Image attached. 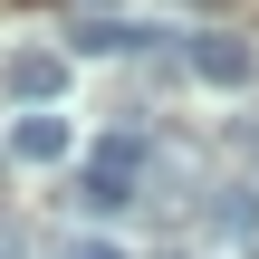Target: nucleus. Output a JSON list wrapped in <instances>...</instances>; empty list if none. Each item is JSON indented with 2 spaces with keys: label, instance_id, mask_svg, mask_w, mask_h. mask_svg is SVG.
<instances>
[{
  "label": "nucleus",
  "instance_id": "1",
  "mask_svg": "<svg viewBox=\"0 0 259 259\" xmlns=\"http://www.w3.org/2000/svg\"><path fill=\"white\" fill-rule=\"evenodd\" d=\"M144 192V135H106L96 154H87V183H77V202L87 211H125Z\"/></svg>",
  "mask_w": 259,
  "mask_h": 259
},
{
  "label": "nucleus",
  "instance_id": "2",
  "mask_svg": "<svg viewBox=\"0 0 259 259\" xmlns=\"http://www.w3.org/2000/svg\"><path fill=\"white\" fill-rule=\"evenodd\" d=\"M183 67H192L202 87H250L259 77V48L240 38V29H192V38H183Z\"/></svg>",
  "mask_w": 259,
  "mask_h": 259
},
{
  "label": "nucleus",
  "instance_id": "3",
  "mask_svg": "<svg viewBox=\"0 0 259 259\" xmlns=\"http://www.w3.org/2000/svg\"><path fill=\"white\" fill-rule=\"evenodd\" d=\"M0 87L19 96V115H29V106H58V87H67V58H58V48H19V58L0 67Z\"/></svg>",
  "mask_w": 259,
  "mask_h": 259
},
{
  "label": "nucleus",
  "instance_id": "4",
  "mask_svg": "<svg viewBox=\"0 0 259 259\" xmlns=\"http://www.w3.org/2000/svg\"><path fill=\"white\" fill-rule=\"evenodd\" d=\"M154 38H163V29H144V19H77V29H67L77 58H144Z\"/></svg>",
  "mask_w": 259,
  "mask_h": 259
},
{
  "label": "nucleus",
  "instance_id": "5",
  "mask_svg": "<svg viewBox=\"0 0 259 259\" xmlns=\"http://www.w3.org/2000/svg\"><path fill=\"white\" fill-rule=\"evenodd\" d=\"M67 144H77V135H67L58 106H29V115L10 125V154H19V163H67Z\"/></svg>",
  "mask_w": 259,
  "mask_h": 259
},
{
  "label": "nucleus",
  "instance_id": "6",
  "mask_svg": "<svg viewBox=\"0 0 259 259\" xmlns=\"http://www.w3.org/2000/svg\"><path fill=\"white\" fill-rule=\"evenodd\" d=\"M58 259H135V250L106 240V231H77V240H58Z\"/></svg>",
  "mask_w": 259,
  "mask_h": 259
},
{
  "label": "nucleus",
  "instance_id": "7",
  "mask_svg": "<svg viewBox=\"0 0 259 259\" xmlns=\"http://www.w3.org/2000/svg\"><path fill=\"white\" fill-rule=\"evenodd\" d=\"M211 221H221V231H259V202H250V192H221Z\"/></svg>",
  "mask_w": 259,
  "mask_h": 259
},
{
  "label": "nucleus",
  "instance_id": "8",
  "mask_svg": "<svg viewBox=\"0 0 259 259\" xmlns=\"http://www.w3.org/2000/svg\"><path fill=\"white\" fill-rule=\"evenodd\" d=\"M250 154H259V125H250Z\"/></svg>",
  "mask_w": 259,
  "mask_h": 259
}]
</instances>
